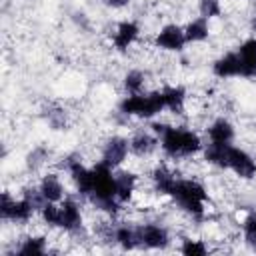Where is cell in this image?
Listing matches in <instances>:
<instances>
[{
	"mask_svg": "<svg viewBox=\"0 0 256 256\" xmlns=\"http://www.w3.org/2000/svg\"><path fill=\"white\" fill-rule=\"evenodd\" d=\"M150 130L158 136L160 148L170 158H188V156H194V154L202 152V148H204L200 136L190 128L170 126V124H164V122H154L150 126Z\"/></svg>",
	"mask_w": 256,
	"mask_h": 256,
	"instance_id": "1",
	"label": "cell"
},
{
	"mask_svg": "<svg viewBox=\"0 0 256 256\" xmlns=\"http://www.w3.org/2000/svg\"><path fill=\"white\" fill-rule=\"evenodd\" d=\"M84 198H88L92 206L106 214H116L120 210L122 204L116 198V176L110 166L98 162L90 168V188Z\"/></svg>",
	"mask_w": 256,
	"mask_h": 256,
	"instance_id": "2",
	"label": "cell"
},
{
	"mask_svg": "<svg viewBox=\"0 0 256 256\" xmlns=\"http://www.w3.org/2000/svg\"><path fill=\"white\" fill-rule=\"evenodd\" d=\"M168 196L178 204L180 210L190 214L192 218H202L206 212V202H208V192L206 188L192 178H176Z\"/></svg>",
	"mask_w": 256,
	"mask_h": 256,
	"instance_id": "3",
	"label": "cell"
},
{
	"mask_svg": "<svg viewBox=\"0 0 256 256\" xmlns=\"http://www.w3.org/2000/svg\"><path fill=\"white\" fill-rule=\"evenodd\" d=\"M118 110L124 116L154 118V116H158L160 112L166 110V104H164L162 90H156V92H150V94H144V92L142 94H126L120 100Z\"/></svg>",
	"mask_w": 256,
	"mask_h": 256,
	"instance_id": "4",
	"label": "cell"
},
{
	"mask_svg": "<svg viewBox=\"0 0 256 256\" xmlns=\"http://www.w3.org/2000/svg\"><path fill=\"white\" fill-rule=\"evenodd\" d=\"M222 170L234 172L242 180H252L256 176V160L242 148L228 144L224 150V166Z\"/></svg>",
	"mask_w": 256,
	"mask_h": 256,
	"instance_id": "5",
	"label": "cell"
},
{
	"mask_svg": "<svg viewBox=\"0 0 256 256\" xmlns=\"http://www.w3.org/2000/svg\"><path fill=\"white\" fill-rule=\"evenodd\" d=\"M34 206L22 196V198H12L10 192H2V200H0V214L2 220L8 222H16V224H26L32 216H34Z\"/></svg>",
	"mask_w": 256,
	"mask_h": 256,
	"instance_id": "6",
	"label": "cell"
},
{
	"mask_svg": "<svg viewBox=\"0 0 256 256\" xmlns=\"http://www.w3.org/2000/svg\"><path fill=\"white\" fill-rule=\"evenodd\" d=\"M130 154V140L124 136H110L104 144H102V154H100V162H104L106 166H110L112 170L120 168L126 158Z\"/></svg>",
	"mask_w": 256,
	"mask_h": 256,
	"instance_id": "7",
	"label": "cell"
},
{
	"mask_svg": "<svg viewBox=\"0 0 256 256\" xmlns=\"http://www.w3.org/2000/svg\"><path fill=\"white\" fill-rule=\"evenodd\" d=\"M138 240L142 248H150V250H162L170 244V234L166 230V226L156 224V222H146L138 226Z\"/></svg>",
	"mask_w": 256,
	"mask_h": 256,
	"instance_id": "8",
	"label": "cell"
},
{
	"mask_svg": "<svg viewBox=\"0 0 256 256\" xmlns=\"http://www.w3.org/2000/svg\"><path fill=\"white\" fill-rule=\"evenodd\" d=\"M154 44H156V48L166 50V52H182L188 42H186V34H184L182 26L166 24L158 30V34L154 38Z\"/></svg>",
	"mask_w": 256,
	"mask_h": 256,
	"instance_id": "9",
	"label": "cell"
},
{
	"mask_svg": "<svg viewBox=\"0 0 256 256\" xmlns=\"http://www.w3.org/2000/svg\"><path fill=\"white\" fill-rule=\"evenodd\" d=\"M58 208H60V222H58V228L66 230L68 234H78L82 232V210H80V204L74 200V198H64L62 202H58Z\"/></svg>",
	"mask_w": 256,
	"mask_h": 256,
	"instance_id": "10",
	"label": "cell"
},
{
	"mask_svg": "<svg viewBox=\"0 0 256 256\" xmlns=\"http://www.w3.org/2000/svg\"><path fill=\"white\" fill-rule=\"evenodd\" d=\"M236 56H238V68H240L238 78H256V38L244 40L236 48Z\"/></svg>",
	"mask_w": 256,
	"mask_h": 256,
	"instance_id": "11",
	"label": "cell"
},
{
	"mask_svg": "<svg viewBox=\"0 0 256 256\" xmlns=\"http://www.w3.org/2000/svg\"><path fill=\"white\" fill-rule=\"evenodd\" d=\"M138 36H140V26L134 20H122L114 30L112 44L118 52H126L138 40Z\"/></svg>",
	"mask_w": 256,
	"mask_h": 256,
	"instance_id": "12",
	"label": "cell"
},
{
	"mask_svg": "<svg viewBox=\"0 0 256 256\" xmlns=\"http://www.w3.org/2000/svg\"><path fill=\"white\" fill-rule=\"evenodd\" d=\"M158 146H160V140L152 130L150 132L140 130L130 138V154H134L138 158H146V156L154 154V150Z\"/></svg>",
	"mask_w": 256,
	"mask_h": 256,
	"instance_id": "13",
	"label": "cell"
},
{
	"mask_svg": "<svg viewBox=\"0 0 256 256\" xmlns=\"http://www.w3.org/2000/svg\"><path fill=\"white\" fill-rule=\"evenodd\" d=\"M206 134H208V142L232 144L234 142V136H236V130H234V124L228 118H216L206 128Z\"/></svg>",
	"mask_w": 256,
	"mask_h": 256,
	"instance_id": "14",
	"label": "cell"
},
{
	"mask_svg": "<svg viewBox=\"0 0 256 256\" xmlns=\"http://www.w3.org/2000/svg\"><path fill=\"white\" fill-rule=\"evenodd\" d=\"M114 176H116V198L120 204L128 202L134 192H136V184H138V178L134 172L130 170H114Z\"/></svg>",
	"mask_w": 256,
	"mask_h": 256,
	"instance_id": "15",
	"label": "cell"
},
{
	"mask_svg": "<svg viewBox=\"0 0 256 256\" xmlns=\"http://www.w3.org/2000/svg\"><path fill=\"white\" fill-rule=\"evenodd\" d=\"M110 238L122 248V250H134L140 248V240H138V226H130V224H118L112 228Z\"/></svg>",
	"mask_w": 256,
	"mask_h": 256,
	"instance_id": "16",
	"label": "cell"
},
{
	"mask_svg": "<svg viewBox=\"0 0 256 256\" xmlns=\"http://www.w3.org/2000/svg\"><path fill=\"white\" fill-rule=\"evenodd\" d=\"M212 72L218 78H238L240 76V68H238L236 50L234 52H226L220 58H216L214 64H212Z\"/></svg>",
	"mask_w": 256,
	"mask_h": 256,
	"instance_id": "17",
	"label": "cell"
},
{
	"mask_svg": "<svg viewBox=\"0 0 256 256\" xmlns=\"http://www.w3.org/2000/svg\"><path fill=\"white\" fill-rule=\"evenodd\" d=\"M46 202H62L64 200V184L58 174H46L38 184Z\"/></svg>",
	"mask_w": 256,
	"mask_h": 256,
	"instance_id": "18",
	"label": "cell"
},
{
	"mask_svg": "<svg viewBox=\"0 0 256 256\" xmlns=\"http://www.w3.org/2000/svg\"><path fill=\"white\" fill-rule=\"evenodd\" d=\"M184 34H186V42L188 44H198V42L208 40V36H210V22H208V18L198 16V18L190 20L184 26Z\"/></svg>",
	"mask_w": 256,
	"mask_h": 256,
	"instance_id": "19",
	"label": "cell"
},
{
	"mask_svg": "<svg viewBox=\"0 0 256 256\" xmlns=\"http://www.w3.org/2000/svg\"><path fill=\"white\" fill-rule=\"evenodd\" d=\"M162 96H164L166 110H170L174 114H180L184 110V104H186V90H184V86H164L162 88Z\"/></svg>",
	"mask_w": 256,
	"mask_h": 256,
	"instance_id": "20",
	"label": "cell"
},
{
	"mask_svg": "<svg viewBox=\"0 0 256 256\" xmlns=\"http://www.w3.org/2000/svg\"><path fill=\"white\" fill-rule=\"evenodd\" d=\"M176 178H178V176H176L170 168H166V166H156L154 172H152V184H154V190H156L158 194L168 196V192H170V188H172V184H174Z\"/></svg>",
	"mask_w": 256,
	"mask_h": 256,
	"instance_id": "21",
	"label": "cell"
},
{
	"mask_svg": "<svg viewBox=\"0 0 256 256\" xmlns=\"http://www.w3.org/2000/svg\"><path fill=\"white\" fill-rule=\"evenodd\" d=\"M16 254L22 256H42L46 254V238L44 236H28L16 248Z\"/></svg>",
	"mask_w": 256,
	"mask_h": 256,
	"instance_id": "22",
	"label": "cell"
},
{
	"mask_svg": "<svg viewBox=\"0 0 256 256\" xmlns=\"http://www.w3.org/2000/svg\"><path fill=\"white\" fill-rule=\"evenodd\" d=\"M146 84V76L140 70H128L124 76V90L126 94H142Z\"/></svg>",
	"mask_w": 256,
	"mask_h": 256,
	"instance_id": "23",
	"label": "cell"
},
{
	"mask_svg": "<svg viewBox=\"0 0 256 256\" xmlns=\"http://www.w3.org/2000/svg\"><path fill=\"white\" fill-rule=\"evenodd\" d=\"M242 232H244V240L250 248L256 250V212H250L244 222H242Z\"/></svg>",
	"mask_w": 256,
	"mask_h": 256,
	"instance_id": "24",
	"label": "cell"
},
{
	"mask_svg": "<svg viewBox=\"0 0 256 256\" xmlns=\"http://www.w3.org/2000/svg\"><path fill=\"white\" fill-rule=\"evenodd\" d=\"M40 216L42 220L52 226V228H58V222H60V208H58V202H46L40 210Z\"/></svg>",
	"mask_w": 256,
	"mask_h": 256,
	"instance_id": "25",
	"label": "cell"
},
{
	"mask_svg": "<svg viewBox=\"0 0 256 256\" xmlns=\"http://www.w3.org/2000/svg\"><path fill=\"white\" fill-rule=\"evenodd\" d=\"M180 252L186 254V256H204V254H208V246H206L202 240L186 238V240H182Z\"/></svg>",
	"mask_w": 256,
	"mask_h": 256,
	"instance_id": "26",
	"label": "cell"
},
{
	"mask_svg": "<svg viewBox=\"0 0 256 256\" xmlns=\"http://www.w3.org/2000/svg\"><path fill=\"white\" fill-rule=\"evenodd\" d=\"M198 10L200 16L204 18H216L222 14V0H198Z\"/></svg>",
	"mask_w": 256,
	"mask_h": 256,
	"instance_id": "27",
	"label": "cell"
},
{
	"mask_svg": "<svg viewBox=\"0 0 256 256\" xmlns=\"http://www.w3.org/2000/svg\"><path fill=\"white\" fill-rule=\"evenodd\" d=\"M44 160H46V148H44V146H38V148H34V150L28 154L26 164H28V168L36 170L38 166H42V164H44Z\"/></svg>",
	"mask_w": 256,
	"mask_h": 256,
	"instance_id": "28",
	"label": "cell"
},
{
	"mask_svg": "<svg viewBox=\"0 0 256 256\" xmlns=\"http://www.w3.org/2000/svg\"><path fill=\"white\" fill-rule=\"evenodd\" d=\"M108 8H114V10H120V8H126L130 4V0H102Z\"/></svg>",
	"mask_w": 256,
	"mask_h": 256,
	"instance_id": "29",
	"label": "cell"
},
{
	"mask_svg": "<svg viewBox=\"0 0 256 256\" xmlns=\"http://www.w3.org/2000/svg\"><path fill=\"white\" fill-rule=\"evenodd\" d=\"M252 26H254V30H256V12H254V16H252Z\"/></svg>",
	"mask_w": 256,
	"mask_h": 256,
	"instance_id": "30",
	"label": "cell"
}]
</instances>
